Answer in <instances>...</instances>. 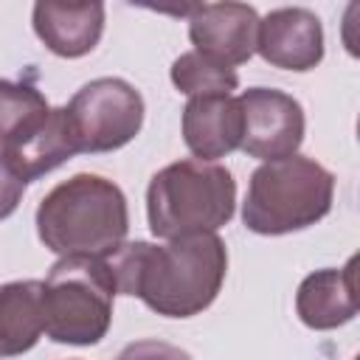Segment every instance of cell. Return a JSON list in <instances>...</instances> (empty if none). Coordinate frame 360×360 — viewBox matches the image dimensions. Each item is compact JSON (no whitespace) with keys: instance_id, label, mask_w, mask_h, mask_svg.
<instances>
[{"instance_id":"1","label":"cell","mask_w":360,"mask_h":360,"mask_svg":"<svg viewBox=\"0 0 360 360\" xmlns=\"http://www.w3.org/2000/svg\"><path fill=\"white\" fill-rule=\"evenodd\" d=\"M104 262L121 295L141 298L163 318H194L225 284L228 248L217 233H191L166 245L124 242Z\"/></svg>"},{"instance_id":"2","label":"cell","mask_w":360,"mask_h":360,"mask_svg":"<svg viewBox=\"0 0 360 360\" xmlns=\"http://www.w3.org/2000/svg\"><path fill=\"white\" fill-rule=\"evenodd\" d=\"M127 231V197L112 180L101 174H73L53 186L37 205V236L59 259H104L118 245H124Z\"/></svg>"},{"instance_id":"3","label":"cell","mask_w":360,"mask_h":360,"mask_svg":"<svg viewBox=\"0 0 360 360\" xmlns=\"http://www.w3.org/2000/svg\"><path fill=\"white\" fill-rule=\"evenodd\" d=\"M236 208L231 169L208 160H177L152 174L146 188V219L158 239L217 233Z\"/></svg>"},{"instance_id":"4","label":"cell","mask_w":360,"mask_h":360,"mask_svg":"<svg viewBox=\"0 0 360 360\" xmlns=\"http://www.w3.org/2000/svg\"><path fill=\"white\" fill-rule=\"evenodd\" d=\"M335 174L315 158L290 155L262 163L248 183L242 222L259 236H281L321 222L332 211Z\"/></svg>"},{"instance_id":"5","label":"cell","mask_w":360,"mask_h":360,"mask_svg":"<svg viewBox=\"0 0 360 360\" xmlns=\"http://www.w3.org/2000/svg\"><path fill=\"white\" fill-rule=\"evenodd\" d=\"M115 278L104 259L62 256L42 281V329L53 343L96 346L112 323Z\"/></svg>"},{"instance_id":"6","label":"cell","mask_w":360,"mask_h":360,"mask_svg":"<svg viewBox=\"0 0 360 360\" xmlns=\"http://www.w3.org/2000/svg\"><path fill=\"white\" fill-rule=\"evenodd\" d=\"M65 121L79 155L115 152L141 132L143 98L127 79L101 76L73 93L65 104Z\"/></svg>"},{"instance_id":"7","label":"cell","mask_w":360,"mask_h":360,"mask_svg":"<svg viewBox=\"0 0 360 360\" xmlns=\"http://www.w3.org/2000/svg\"><path fill=\"white\" fill-rule=\"evenodd\" d=\"M242 110V143L239 149L248 158L262 163L298 155L304 143V107L284 90L276 87H250L239 98Z\"/></svg>"},{"instance_id":"8","label":"cell","mask_w":360,"mask_h":360,"mask_svg":"<svg viewBox=\"0 0 360 360\" xmlns=\"http://www.w3.org/2000/svg\"><path fill=\"white\" fill-rule=\"evenodd\" d=\"M194 51L217 65L236 68L256 53L259 14L248 3H202L186 11Z\"/></svg>"},{"instance_id":"9","label":"cell","mask_w":360,"mask_h":360,"mask_svg":"<svg viewBox=\"0 0 360 360\" xmlns=\"http://www.w3.org/2000/svg\"><path fill=\"white\" fill-rule=\"evenodd\" d=\"M256 53L281 70H312L323 59V25L304 6H284L259 20Z\"/></svg>"},{"instance_id":"10","label":"cell","mask_w":360,"mask_h":360,"mask_svg":"<svg viewBox=\"0 0 360 360\" xmlns=\"http://www.w3.org/2000/svg\"><path fill=\"white\" fill-rule=\"evenodd\" d=\"M31 22L34 34L51 53L62 59H79L90 53L104 34V3L39 0L34 3Z\"/></svg>"},{"instance_id":"11","label":"cell","mask_w":360,"mask_h":360,"mask_svg":"<svg viewBox=\"0 0 360 360\" xmlns=\"http://www.w3.org/2000/svg\"><path fill=\"white\" fill-rule=\"evenodd\" d=\"M183 141L194 160L217 163L242 143V110L233 96H197L183 107Z\"/></svg>"},{"instance_id":"12","label":"cell","mask_w":360,"mask_h":360,"mask_svg":"<svg viewBox=\"0 0 360 360\" xmlns=\"http://www.w3.org/2000/svg\"><path fill=\"white\" fill-rule=\"evenodd\" d=\"M357 256L346 262V267H323L309 273L295 292V312L304 326L326 332L349 323L357 315V278H354Z\"/></svg>"},{"instance_id":"13","label":"cell","mask_w":360,"mask_h":360,"mask_svg":"<svg viewBox=\"0 0 360 360\" xmlns=\"http://www.w3.org/2000/svg\"><path fill=\"white\" fill-rule=\"evenodd\" d=\"M8 160L14 163V169L31 183L39 174L53 172L56 166H62L65 160H70L76 152L73 138L68 132V121H65V107H51L48 115L28 129L22 138H17L8 146H0Z\"/></svg>"},{"instance_id":"14","label":"cell","mask_w":360,"mask_h":360,"mask_svg":"<svg viewBox=\"0 0 360 360\" xmlns=\"http://www.w3.org/2000/svg\"><path fill=\"white\" fill-rule=\"evenodd\" d=\"M42 332V281L0 284V357L25 354Z\"/></svg>"},{"instance_id":"15","label":"cell","mask_w":360,"mask_h":360,"mask_svg":"<svg viewBox=\"0 0 360 360\" xmlns=\"http://www.w3.org/2000/svg\"><path fill=\"white\" fill-rule=\"evenodd\" d=\"M45 96L25 82L0 79V146L14 143L48 115Z\"/></svg>"},{"instance_id":"16","label":"cell","mask_w":360,"mask_h":360,"mask_svg":"<svg viewBox=\"0 0 360 360\" xmlns=\"http://www.w3.org/2000/svg\"><path fill=\"white\" fill-rule=\"evenodd\" d=\"M172 84L186 93L188 98H197V96H231V90H236L239 84V76L233 68H225V65H217L205 56H200L197 51H188V53H180L174 62H172Z\"/></svg>"},{"instance_id":"17","label":"cell","mask_w":360,"mask_h":360,"mask_svg":"<svg viewBox=\"0 0 360 360\" xmlns=\"http://www.w3.org/2000/svg\"><path fill=\"white\" fill-rule=\"evenodd\" d=\"M115 360H194V357L174 343H166L158 338H143V340L127 343Z\"/></svg>"},{"instance_id":"18","label":"cell","mask_w":360,"mask_h":360,"mask_svg":"<svg viewBox=\"0 0 360 360\" xmlns=\"http://www.w3.org/2000/svg\"><path fill=\"white\" fill-rule=\"evenodd\" d=\"M28 180L14 169V163L8 160V155L0 149V219L11 217L25 194Z\"/></svg>"}]
</instances>
